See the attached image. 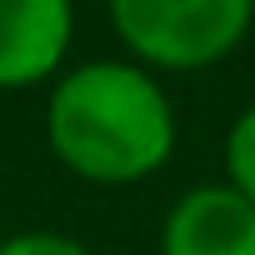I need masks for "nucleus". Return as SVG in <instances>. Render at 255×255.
<instances>
[{
	"mask_svg": "<svg viewBox=\"0 0 255 255\" xmlns=\"http://www.w3.org/2000/svg\"><path fill=\"white\" fill-rule=\"evenodd\" d=\"M45 145L85 185L125 190L155 180L180 145L165 75L130 55H90L45 85Z\"/></svg>",
	"mask_w": 255,
	"mask_h": 255,
	"instance_id": "obj_1",
	"label": "nucleus"
},
{
	"mask_svg": "<svg viewBox=\"0 0 255 255\" xmlns=\"http://www.w3.org/2000/svg\"><path fill=\"white\" fill-rule=\"evenodd\" d=\"M120 55L155 75H200L225 65L250 25L255 0H105Z\"/></svg>",
	"mask_w": 255,
	"mask_h": 255,
	"instance_id": "obj_2",
	"label": "nucleus"
},
{
	"mask_svg": "<svg viewBox=\"0 0 255 255\" xmlns=\"http://www.w3.org/2000/svg\"><path fill=\"white\" fill-rule=\"evenodd\" d=\"M75 0H0V90H40L70 65Z\"/></svg>",
	"mask_w": 255,
	"mask_h": 255,
	"instance_id": "obj_3",
	"label": "nucleus"
},
{
	"mask_svg": "<svg viewBox=\"0 0 255 255\" xmlns=\"http://www.w3.org/2000/svg\"><path fill=\"white\" fill-rule=\"evenodd\" d=\"M160 255H255V205L225 180L180 190L160 220Z\"/></svg>",
	"mask_w": 255,
	"mask_h": 255,
	"instance_id": "obj_4",
	"label": "nucleus"
},
{
	"mask_svg": "<svg viewBox=\"0 0 255 255\" xmlns=\"http://www.w3.org/2000/svg\"><path fill=\"white\" fill-rule=\"evenodd\" d=\"M220 180L255 205V100L245 110H235V120L225 125V140H220Z\"/></svg>",
	"mask_w": 255,
	"mask_h": 255,
	"instance_id": "obj_5",
	"label": "nucleus"
},
{
	"mask_svg": "<svg viewBox=\"0 0 255 255\" xmlns=\"http://www.w3.org/2000/svg\"><path fill=\"white\" fill-rule=\"evenodd\" d=\"M0 255H95L80 235L70 230H15V235H0Z\"/></svg>",
	"mask_w": 255,
	"mask_h": 255,
	"instance_id": "obj_6",
	"label": "nucleus"
}]
</instances>
